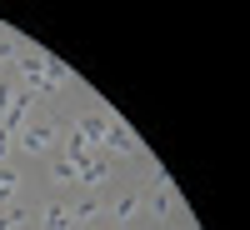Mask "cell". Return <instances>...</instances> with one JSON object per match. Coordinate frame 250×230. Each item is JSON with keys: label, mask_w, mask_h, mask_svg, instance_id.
<instances>
[{"label": "cell", "mask_w": 250, "mask_h": 230, "mask_svg": "<svg viewBox=\"0 0 250 230\" xmlns=\"http://www.w3.org/2000/svg\"><path fill=\"white\" fill-rule=\"evenodd\" d=\"M105 130H110L105 115H80V120H75V135L85 140V145H90V140H105Z\"/></svg>", "instance_id": "277c9868"}, {"label": "cell", "mask_w": 250, "mask_h": 230, "mask_svg": "<svg viewBox=\"0 0 250 230\" xmlns=\"http://www.w3.org/2000/svg\"><path fill=\"white\" fill-rule=\"evenodd\" d=\"M100 145H105V150H115V155H130V150H135V135L125 130L120 120H110V130H105V140H100Z\"/></svg>", "instance_id": "3957f363"}, {"label": "cell", "mask_w": 250, "mask_h": 230, "mask_svg": "<svg viewBox=\"0 0 250 230\" xmlns=\"http://www.w3.org/2000/svg\"><path fill=\"white\" fill-rule=\"evenodd\" d=\"M40 230H75V220H70L65 205H45V215H40Z\"/></svg>", "instance_id": "5b68a950"}, {"label": "cell", "mask_w": 250, "mask_h": 230, "mask_svg": "<svg viewBox=\"0 0 250 230\" xmlns=\"http://www.w3.org/2000/svg\"><path fill=\"white\" fill-rule=\"evenodd\" d=\"M10 55H15V40H10V35H0V60H10Z\"/></svg>", "instance_id": "4fadbf2b"}, {"label": "cell", "mask_w": 250, "mask_h": 230, "mask_svg": "<svg viewBox=\"0 0 250 230\" xmlns=\"http://www.w3.org/2000/svg\"><path fill=\"white\" fill-rule=\"evenodd\" d=\"M95 215H100V200H85V205L70 210V220H95Z\"/></svg>", "instance_id": "30bf717a"}, {"label": "cell", "mask_w": 250, "mask_h": 230, "mask_svg": "<svg viewBox=\"0 0 250 230\" xmlns=\"http://www.w3.org/2000/svg\"><path fill=\"white\" fill-rule=\"evenodd\" d=\"M50 140H55V130H50V125H35V120L15 135V145H20L25 155H45V150H50Z\"/></svg>", "instance_id": "7a4b0ae2"}, {"label": "cell", "mask_w": 250, "mask_h": 230, "mask_svg": "<svg viewBox=\"0 0 250 230\" xmlns=\"http://www.w3.org/2000/svg\"><path fill=\"white\" fill-rule=\"evenodd\" d=\"M75 180H80V185H100V180H105V160H100V155H90V160L75 170Z\"/></svg>", "instance_id": "8992f818"}, {"label": "cell", "mask_w": 250, "mask_h": 230, "mask_svg": "<svg viewBox=\"0 0 250 230\" xmlns=\"http://www.w3.org/2000/svg\"><path fill=\"white\" fill-rule=\"evenodd\" d=\"M170 205H175V195H170V185L160 180V185H155V195H150V210H155V215H170Z\"/></svg>", "instance_id": "52a82bcc"}, {"label": "cell", "mask_w": 250, "mask_h": 230, "mask_svg": "<svg viewBox=\"0 0 250 230\" xmlns=\"http://www.w3.org/2000/svg\"><path fill=\"white\" fill-rule=\"evenodd\" d=\"M15 180H20V175H15V170H5V165H0V200H10V195H15Z\"/></svg>", "instance_id": "9c48e42d"}, {"label": "cell", "mask_w": 250, "mask_h": 230, "mask_svg": "<svg viewBox=\"0 0 250 230\" xmlns=\"http://www.w3.org/2000/svg\"><path fill=\"white\" fill-rule=\"evenodd\" d=\"M140 205H145L140 195H120V200H115V210H110V215H115V220H130V215L140 210Z\"/></svg>", "instance_id": "ba28073f"}, {"label": "cell", "mask_w": 250, "mask_h": 230, "mask_svg": "<svg viewBox=\"0 0 250 230\" xmlns=\"http://www.w3.org/2000/svg\"><path fill=\"white\" fill-rule=\"evenodd\" d=\"M20 220H25V210L15 205V210H5V215H0V230H10V225H20Z\"/></svg>", "instance_id": "7c38bea8"}, {"label": "cell", "mask_w": 250, "mask_h": 230, "mask_svg": "<svg viewBox=\"0 0 250 230\" xmlns=\"http://www.w3.org/2000/svg\"><path fill=\"white\" fill-rule=\"evenodd\" d=\"M10 145H15V140H10L5 130H0V160H5V150H10Z\"/></svg>", "instance_id": "5bb4252c"}, {"label": "cell", "mask_w": 250, "mask_h": 230, "mask_svg": "<svg viewBox=\"0 0 250 230\" xmlns=\"http://www.w3.org/2000/svg\"><path fill=\"white\" fill-rule=\"evenodd\" d=\"M55 180H60V185H75V165H70V160H55Z\"/></svg>", "instance_id": "8fae6325"}, {"label": "cell", "mask_w": 250, "mask_h": 230, "mask_svg": "<svg viewBox=\"0 0 250 230\" xmlns=\"http://www.w3.org/2000/svg\"><path fill=\"white\" fill-rule=\"evenodd\" d=\"M30 90H15V100H10V105H5V115H0V130H5L10 140L20 135V130H25V125H30Z\"/></svg>", "instance_id": "6da1fadb"}]
</instances>
